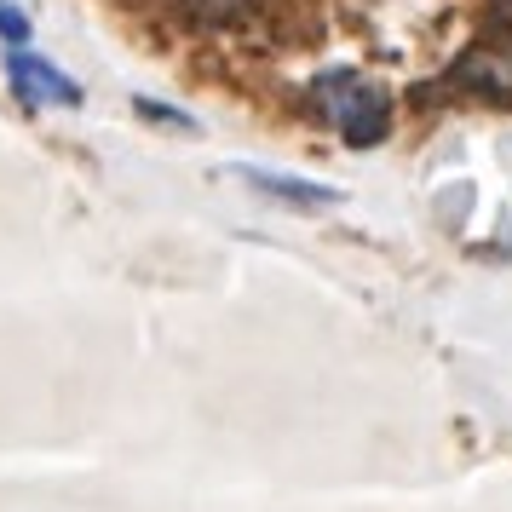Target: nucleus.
<instances>
[{
    "mask_svg": "<svg viewBox=\"0 0 512 512\" xmlns=\"http://www.w3.org/2000/svg\"><path fill=\"white\" fill-rule=\"evenodd\" d=\"M311 104H317V116L334 121L346 144L357 150H369V144L386 139V127H392V110H386V93L374 87L369 75L357 70H328L311 81Z\"/></svg>",
    "mask_w": 512,
    "mask_h": 512,
    "instance_id": "1",
    "label": "nucleus"
},
{
    "mask_svg": "<svg viewBox=\"0 0 512 512\" xmlns=\"http://www.w3.org/2000/svg\"><path fill=\"white\" fill-rule=\"evenodd\" d=\"M6 75H12V87H18V98H24L29 110H41V104L75 110V104H81V87H75L64 70H52L47 58L29 52V47H6Z\"/></svg>",
    "mask_w": 512,
    "mask_h": 512,
    "instance_id": "2",
    "label": "nucleus"
},
{
    "mask_svg": "<svg viewBox=\"0 0 512 512\" xmlns=\"http://www.w3.org/2000/svg\"><path fill=\"white\" fill-rule=\"evenodd\" d=\"M449 81L466 87V93H478V98H512V35H501V41L489 35L478 47H466L455 58Z\"/></svg>",
    "mask_w": 512,
    "mask_h": 512,
    "instance_id": "3",
    "label": "nucleus"
},
{
    "mask_svg": "<svg viewBox=\"0 0 512 512\" xmlns=\"http://www.w3.org/2000/svg\"><path fill=\"white\" fill-rule=\"evenodd\" d=\"M242 179L254 190H265V196H277V202H288V208H334L340 202V190L334 185H311V179H288V173H271V167H236Z\"/></svg>",
    "mask_w": 512,
    "mask_h": 512,
    "instance_id": "4",
    "label": "nucleus"
},
{
    "mask_svg": "<svg viewBox=\"0 0 512 512\" xmlns=\"http://www.w3.org/2000/svg\"><path fill=\"white\" fill-rule=\"evenodd\" d=\"M190 12L213 29H231V24H248L254 18V0H190Z\"/></svg>",
    "mask_w": 512,
    "mask_h": 512,
    "instance_id": "5",
    "label": "nucleus"
},
{
    "mask_svg": "<svg viewBox=\"0 0 512 512\" xmlns=\"http://www.w3.org/2000/svg\"><path fill=\"white\" fill-rule=\"evenodd\" d=\"M133 110H139L144 121H156V127H179V133H190V127H196L185 110H173V104H156V98H133Z\"/></svg>",
    "mask_w": 512,
    "mask_h": 512,
    "instance_id": "6",
    "label": "nucleus"
},
{
    "mask_svg": "<svg viewBox=\"0 0 512 512\" xmlns=\"http://www.w3.org/2000/svg\"><path fill=\"white\" fill-rule=\"evenodd\" d=\"M29 35H35L29 18L18 12V6H6V0H0V41H6V47H29Z\"/></svg>",
    "mask_w": 512,
    "mask_h": 512,
    "instance_id": "7",
    "label": "nucleus"
}]
</instances>
